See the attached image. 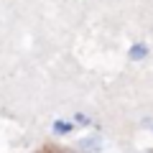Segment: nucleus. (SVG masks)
Returning <instances> with one entry per match:
<instances>
[{
    "mask_svg": "<svg viewBox=\"0 0 153 153\" xmlns=\"http://www.w3.org/2000/svg\"><path fill=\"white\" fill-rule=\"evenodd\" d=\"M148 54V49H146V46H143V44H138V46H133V49H130V59H143V56H146Z\"/></svg>",
    "mask_w": 153,
    "mask_h": 153,
    "instance_id": "1",
    "label": "nucleus"
},
{
    "mask_svg": "<svg viewBox=\"0 0 153 153\" xmlns=\"http://www.w3.org/2000/svg\"><path fill=\"white\" fill-rule=\"evenodd\" d=\"M69 130H71L69 123H61V120H56V123H54V133H59V135H64V133H69Z\"/></svg>",
    "mask_w": 153,
    "mask_h": 153,
    "instance_id": "2",
    "label": "nucleus"
},
{
    "mask_svg": "<svg viewBox=\"0 0 153 153\" xmlns=\"http://www.w3.org/2000/svg\"><path fill=\"white\" fill-rule=\"evenodd\" d=\"M97 146H100L97 138H92V140H82V148H97Z\"/></svg>",
    "mask_w": 153,
    "mask_h": 153,
    "instance_id": "3",
    "label": "nucleus"
}]
</instances>
